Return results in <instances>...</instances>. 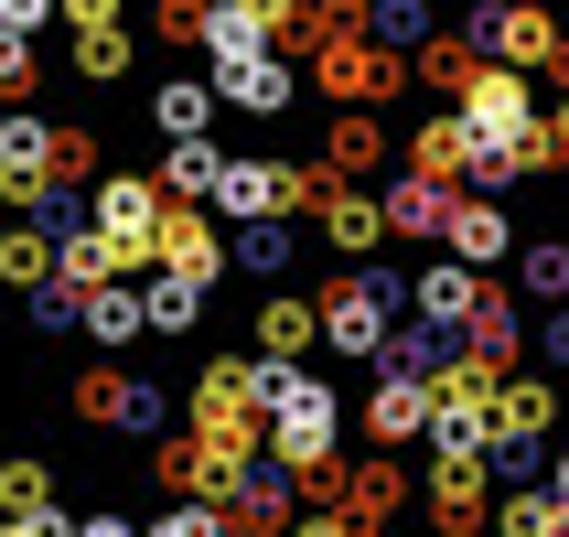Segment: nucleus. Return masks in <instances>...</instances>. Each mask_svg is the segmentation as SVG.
I'll return each mask as SVG.
<instances>
[{"mask_svg":"<svg viewBox=\"0 0 569 537\" xmlns=\"http://www.w3.org/2000/svg\"><path fill=\"white\" fill-rule=\"evenodd\" d=\"M409 280L419 269H345V280H322V355H345V366H387L398 345V322H409Z\"/></svg>","mask_w":569,"mask_h":537,"instance_id":"obj_1","label":"nucleus"},{"mask_svg":"<svg viewBox=\"0 0 569 537\" xmlns=\"http://www.w3.org/2000/svg\"><path fill=\"white\" fill-rule=\"evenodd\" d=\"M64 409L87 430H140V441H172V387L161 377H129V366H87L64 387Z\"/></svg>","mask_w":569,"mask_h":537,"instance_id":"obj_2","label":"nucleus"},{"mask_svg":"<svg viewBox=\"0 0 569 537\" xmlns=\"http://www.w3.org/2000/svg\"><path fill=\"white\" fill-rule=\"evenodd\" d=\"M0 205H11L22 226H43L64 205V183H54V119H43V108H11V119H0Z\"/></svg>","mask_w":569,"mask_h":537,"instance_id":"obj_3","label":"nucleus"},{"mask_svg":"<svg viewBox=\"0 0 569 537\" xmlns=\"http://www.w3.org/2000/svg\"><path fill=\"white\" fill-rule=\"evenodd\" d=\"M495 474H483L473 451H430V474H419V516H430V537H483L495 527Z\"/></svg>","mask_w":569,"mask_h":537,"instance_id":"obj_4","label":"nucleus"},{"mask_svg":"<svg viewBox=\"0 0 569 537\" xmlns=\"http://www.w3.org/2000/svg\"><path fill=\"white\" fill-rule=\"evenodd\" d=\"M538 119H548V87H538V76H506V64H483V76H473V97H462V129L483 140V161H495V151H516V140H527Z\"/></svg>","mask_w":569,"mask_h":537,"instance_id":"obj_5","label":"nucleus"},{"mask_svg":"<svg viewBox=\"0 0 569 537\" xmlns=\"http://www.w3.org/2000/svg\"><path fill=\"white\" fill-rule=\"evenodd\" d=\"M237 258H226V216L216 205H172L161 216V248H151V280H193V290H216Z\"/></svg>","mask_w":569,"mask_h":537,"instance_id":"obj_6","label":"nucleus"},{"mask_svg":"<svg viewBox=\"0 0 569 537\" xmlns=\"http://www.w3.org/2000/svg\"><path fill=\"white\" fill-rule=\"evenodd\" d=\"M312 76H322V97H333V119H377L387 97L409 87V64H398V54H377L366 32H355V43H333Z\"/></svg>","mask_w":569,"mask_h":537,"instance_id":"obj_7","label":"nucleus"},{"mask_svg":"<svg viewBox=\"0 0 569 537\" xmlns=\"http://www.w3.org/2000/svg\"><path fill=\"white\" fill-rule=\"evenodd\" d=\"M409 172L441 193H483V140L462 129V108H430V119H409Z\"/></svg>","mask_w":569,"mask_h":537,"instance_id":"obj_8","label":"nucleus"},{"mask_svg":"<svg viewBox=\"0 0 569 537\" xmlns=\"http://www.w3.org/2000/svg\"><path fill=\"white\" fill-rule=\"evenodd\" d=\"M129 22H119V0H64V64H76V87H119L129 76Z\"/></svg>","mask_w":569,"mask_h":537,"instance_id":"obj_9","label":"nucleus"},{"mask_svg":"<svg viewBox=\"0 0 569 537\" xmlns=\"http://www.w3.org/2000/svg\"><path fill=\"white\" fill-rule=\"evenodd\" d=\"M495 301V280H473L462 258H419V280H409V322H430V334H473V312Z\"/></svg>","mask_w":569,"mask_h":537,"instance_id":"obj_10","label":"nucleus"},{"mask_svg":"<svg viewBox=\"0 0 569 537\" xmlns=\"http://www.w3.org/2000/svg\"><path fill=\"white\" fill-rule=\"evenodd\" d=\"M441 258H462L473 280H495V269H516V258H527V237H516V216L495 205V193H462V205H451Z\"/></svg>","mask_w":569,"mask_h":537,"instance_id":"obj_11","label":"nucleus"},{"mask_svg":"<svg viewBox=\"0 0 569 537\" xmlns=\"http://www.w3.org/2000/svg\"><path fill=\"white\" fill-rule=\"evenodd\" d=\"M430 419H441V398H430L419 377H377V387H366V441H377L387 463L430 451Z\"/></svg>","mask_w":569,"mask_h":537,"instance_id":"obj_12","label":"nucleus"},{"mask_svg":"<svg viewBox=\"0 0 569 537\" xmlns=\"http://www.w3.org/2000/svg\"><path fill=\"white\" fill-rule=\"evenodd\" d=\"M462 32H473L483 64H506V76H548V64H559V43H569L548 11H473Z\"/></svg>","mask_w":569,"mask_h":537,"instance_id":"obj_13","label":"nucleus"},{"mask_svg":"<svg viewBox=\"0 0 569 537\" xmlns=\"http://www.w3.org/2000/svg\"><path fill=\"white\" fill-rule=\"evenodd\" d=\"M312 226H322V248L345 258V269H377V248H387V193H366V183H333Z\"/></svg>","mask_w":569,"mask_h":537,"instance_id":"obj_14","label":"nucleus"},{"mask_svg":"<svg viewBox=\"0 0 569 537\" xmlns=\"http://www.w3.org/2000/svg\"><path fill=\"white\" fill-rule=\"evenodd\" d=\"M462 366H483V377L506 387V377H527V301H516L506 280H495V301L473 312V334H462Z\"/></svg>","mask_w":569,"mask_h":537,"instance_id":"obj_15","label":"nucleus"},{"mask_svg":"<svg viewBox=\"0 0 569 537\" xmlns=\"http://www.w3.org/2000/svg\"><path fill=\"white\" fill-rule=\"evenodd\" d=\"M216 119H226L216 76H151V129H161V151H183V140H216Z\"/></svg>","mask_w":569,"mask_h":537,"instance_id":"obj_16","label":"nucleus"},{"mask_svg":"<svg viewBox=\"0 0 569 537\" xmlns=\"http://www.w3.org/2000/svg\"><path fill=\"white\" fill-rule=\"evenodd\" d=\"M301 516H312V506H301V484H290L280 463H258V474L226 495V527H237V537H290Z\"/></svg>","mask_w":569,"mask_h":537,"instance_id":"obj_17","label":"nucleus"},{"mask_svg":"<svg viewBox=\"0 0 569 537\" xmlns=\"http://www.w3.org/2000/svg\"><path fill=\"white\" fill-rule=\"evenodd\" d=\"M258 54H269V0H216L204 11V76H237Z\"/></svg>","mask_w":569,"mask_h":537,"instance_id":"obj_18","label":"nucleus"},{"mask_svg":"<svg viewBox=\"0 0 569 537\" xmlns=\"http://www.w3.org/2000/svg\"><path fill=\"white\" fill-rule=\"evenodd\" d=\"M548 430H559V377H506L495 387V441H527V451H548Z\"/></svg>","mask_w":569,"mask_h":537,"instance_id":"obj_19","label":"nucleus"},{"mask_svg":"<svg viewBox=\"0 0 569 537\" xmlns=\"http://www.w3.org/2000/svg\"><path fill=\"white\" fill-rule=\"evenodd\" d=\"M451 205H462V193L419 183V172H387V237H409V248H441V237H451Z\"/></svg>","mask_w":569,"mask_h":537,"instance_id":"obj_20","label":"nucleus"},{"mask_svg":"<svg viewBox=\"0 0 569 537\" xmlns=\"http://www.w3.org/2000/svg\"><path fill=\"white\" fill-rule=\"evenodd\" d=\"M312 345H322V301L269 290V301H258V366H301Z\"/></svg>","mask_w":569,"mask_h":537,"instance_id":"obj_21","label":"nucleus"},{"mask_svg":"<svg viewBox=\"0 0 569 537\" xmlns=\"http://www.w3.org/2000/svg\"><path fill=\"white\" fill-rule=\"evenodd\" d=\"M216 97L237 108V119H290V97H301V64H290V54H258V64H237V76H216Z\"/></svg>","mask_w":569,"mask_h":537,"instance_id":"obj_22","label":"nucleus"},{"mask_svg":"<svg viewBox=\"0 0 569 537\" xmlns=\"http://www.w3.org/2000/svg\"><path fill=\"white\" fill-rule=\"evenodd\" d=\"M333 506H345L366 537H387V527H398V506H409V463H387V451H377V463H355Z\"/></svg>","mask_w":569,"mask_h":537,"instance_id":"obj_23","label":"nucleus"},{"mask_svg":"<svg viewBox=\"0 0 569 537\" xmlns=\"http://www.w3.org/2000/svg\"><path fill=\"white\" fill-rule=\"evenodd\" d=\"M76 334H87L97 355H129L140 334H151V301H140V280H108V290H87V312H76Z\"/></svg>","mask_w":569,"mask_h":537,"instance_id":"obj_24","label":"nucleus"},{"mask_svg":"<svg viewBox=\"0 0 569 537\" xmlns=\"http://www.w3.org/2000/svg\"><path fill=\"white\" fill-rule=\"evenodd\" d=\"M473 76H483V43H473V32H462V22H451L441 43H430V54L409 64V87H430V97H441V108H462V97H473Z\"/></svg>","mask_w":569,"mask_h":537,"instance_id":"obj_25","label":"nucleus"},{"mask_svg":"<svg viewBox=\"0 0 569 537\" xmlns=\"http://www.w3.org/2000/svg\"><path fill=\"white\" fill-rule=\"evenodd\" d=\"M226 161H237V151H216V140H183V151H161V193H172V205H216Z\"/></svg>","mask_w":569,"mask_h":537,"instance_id":"obj_26","label":"nucleus"},{"mask_svg":"<svg viewBox=\"0 0 569 537\" xmlns=\"http://www.w3.org/2000/svg\"><path fill=\"white\" fill-rule=\"evenodd\" d=\"M516 301L569 312V237H527V258H516Z\"/></svg>","mask_w":569,"mask_h":537,"instance_id":"obj_27","label":"nucleus"},{"mask_svg":"<svg viewBox=\"0 0 569 537\" xmlns=\"http://www.w3.org/2000/svg\"><path fill=\"white\" fill-rule=\"evenodd\" d=\"M377 161H387V129L377 119H333V129H322V172H333V183H366Z\"/></svg>","mask_w":569,"mask_h":537,"instance_id":"obj_28","label":"nucleus"},{"mask_svg":"<svg viewBox=\"0 0 569 537\" xmlns=\"http://www.w3.org/2000/svg\"><path fill=\"white\" fill-rule=\"evenodd\" d=\"M0 290H54V237H43V226H11V237H0Z\"/></svg>","mask_w":569,"mask_h":537,"instance_id":"obj_29","label":"nucleus"},{"mask_svg":"<svg viewBox=\"0 0 569 537\" xmlns=\"http://www.w3.org/2000/svg\"><path fill=\"white\" fill-rule=\"evenodd\" d=\"M495 537H569V506L548 495V484H527V495L495 506Z\"/></svg>","mask_w":569,"mask_h":537,"instance_id":"obj_30","label":"nucleus"},{"mask_svg":"<svg viewBox=\"0 0 569 537\" xmlns=\"http://www.w3.org/2000/svg\"><path fill=\"white\" fill-rule=\"evenodd\" d=\"M226 258H237L248 280H280L290 258H301V226H248V237H226Z\"/></svg>","mask_w":569,"mask_h":537,"instance_id":"obj_31","label":"nucleus"},{"mask_svg":"<svg viewBox=\"0 0 569 537\" xmlns=\"http://www.w3.org/2000/svg\"><path fill=\"white\" fill-rule=\"evenodd\" d=\"M54 183L64 193H97L108 172H97V129L87 119H54Z\"/></svg>","mask_w":569,"mask_h":537,"instance_id":"obj_32","label":"nucleus"},{"mask_svg":"<svg viewBox=\"0 0 569 537\" xmlns=\"http://www.w3.org/2000/svg\"><path fill=\"white\" fill-rule=\"evenodd\" d=\"M140 301H151V334H193L204 322V290L193 280H140Z\"/></svg>","mask_w":569,"mask_h":537,"instance_id":"obj_33","label":"nucleus"},{"mask_svg":"<svg viewBox=\"0 0 569 537\" xmlns=\"http://www.w3.org/2000/svg\"><path fill=\"white\" fill-rule=\"evenodd\" d=\"M0 516H54V474L43 463H0Z\"/></svg>","mask_w":569,"mask_h":537,"instance_id":"obj_34","label":"nucleus"},{"mask_svg":"<svg viewBox=\"0 0 569 537\" xmlns=\"http://www.w3.org/2000/svg\"><path fill=\"white\" fill-rule=\"evenodd\" d=\"M140 537H237V527H226V506H161Z\"/></svg>","mask_w":569,"mask_h":537,"instance_id":"obj_35","label":"nucleus"},{"mask_svg":"<svg viewBox=\"0 0 569 537\" xmlns=\"http://www.w3.org/2000/svg\"><path fill=\"white\" fill-rule=\"evenodd\" d=\"M22 97H32V43H11V32H0V119H11Z\"/></svg>","mask_w":569,"mask_h":537,"instance_id":"obj_36","label":"nucleus"},{"mask_svg":"<svg viewBox=\"0 0 569 537\" xmlns=\"http://www.w3.org/2000/svg\"><path fill=\"white\" fill-rule=\"evenodd\" d=\"M151 43H204V11H193V0H161V11H151Z\"/></svg>","mask_w":569,"mask_h":537,"instance_id":"obj_37","label":"nucleus"},{"mask_svg":"<svg viewBox=\"0 0 569 537\" xmlns=\"http://www.w3.org/2000/svg\"><path fill=\"white\" fill-rule=\"evenodd\" d=\"M43 22H54V0H0V32L11 43H43Z\"/></svg>","mask_w":569,"mask_h":537,"instance_id":"obj_38","label":"nucleus"},{"mask_svg":"<svg viewBox=\"0 0 569 537\" xmlns=\"http://www.w3.org/2000/svg\"><path fill=\"white\" fill-rule=\"evenodd\" d=\"M0 537H76V516H64V506L54 516H0Z\"/></svg>","mask_w":569,"mask_h":537,"instance_id":"obj_39","label":"nucleus"},{"mask_svg":"<svg viewBox=\"0 0 569 537\" xmlns=\"http://www.w3.org/2000/svg\"><path fill=\"white\" fill-rule=\"evenodd\" d=\"M76 537H140V516H119V506H87V516H76Z\"/></svg>","mask_w":569,"mask_h":537,"instance_id":"obj_40","label":"nucleus"},{"mask_svg":"<svg viewBox=\"0 0 569 537\" xmlns=\"http://www.w3.org/2000/svg\"><path fill=\"white\" fill-rule=\"evenodd\" d=\"M290 537H366V527H355L345 506H312V516H301V527H290Z\"/></svg>","mask_w":569,"mask_h":537,"instance_id":"obj_41","label":"nucleus"},{"mask_svg":"<svg viewBox=\"0 0 569 537\" xmlns=\"http://www.w3.org/2000/svg\"><path fill=\"white\" fill-rule=\"evenodd\" d=\"M538 355H548V366L569 377V312H548V322H538Z\"/></svg>","mask_w":569,"mask_h":537,"instance_id":"obj_42","label":"nucleus"},{"mask_svg":"<svg viewBox=\"0 0 569 537\" xmlns=\"http://www.w3.org/2000/svg\"><path fill=\"white\" fill-rule=\"evenodd\" d=\"M548 495H559V506H569V430H559V441H548Z\"/></svg>","mask_w":569,"mask_h":537,"instance_id":"obj_43","label":"nucleus"},{"mask_svg":"<svg viewBox=\"0 0 569 537\" xmlns=\"http://www.w3.org/2000/svg\"><path fill=\"white\" fill-rule=\"evenodd\" d=\"M548 140H559V161H569V97H548Z\"/></svg>","mask_w":569,"mask_h":537,"instance_id":"obj_44","label":"nucleus"},{"mask_svg":"<svg viewBox=\"0 0 569 537\" xmlns=\"http://www.w3.org/2000/svg\"><path fill=\"white\" fill-rule=\"evenodd\" d=\"M538 87H548V97H569V43H559V64H548V76H538Z\"/></svg>","mask_w":569,"mask_h":537,"instance_id":"obj_45","label":"nucleus"},{"mask_svg":"<svg viewBox=\"0 0 569 537\" xmlns=\"http://www.w3.org/2000/svg\"><path fill=\"white\" fill-rule=\"evenodd\" d=\"M387 537H409V527H387ZM419 537H430V527H419Z\"/></svg>","mask_w":569,"mask_h":537,"instance_id":"obj_46","label":"nucleus"},{"mask_svg":"<svg viewBox=\"0 0 569 537\" xmlns=\"http://www.w3.org/2000/svg\"><path fill=\"white\" fill-rule=\"evenodd\" d=\"M0 237H11V226H0Z\"/></svg>","mask_w":569,"mask_h":537,"instance_id":"obj_47","label":"nucleus"}]
</instances>
